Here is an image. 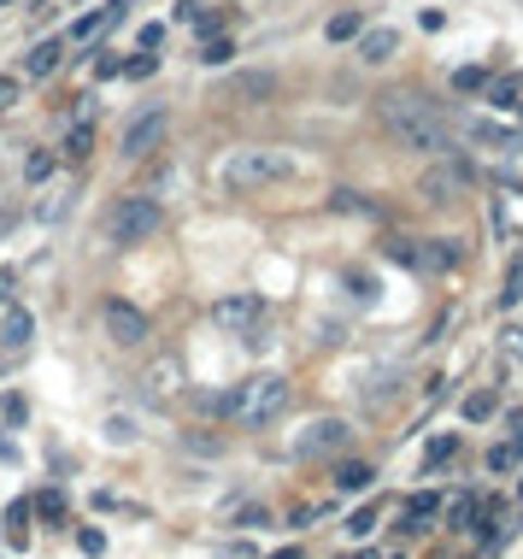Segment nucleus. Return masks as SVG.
I'll list each match as a JSON object with an SVG mask.
<instances>
[{
  "instance_id": "obj_7",
  "label": "nucleus",
  "mask_w": 523,
  "mask_h": 559,
  "mask_svg": "<svg viewBox=\"0 0 523 559\" xmlns=\"http://www.w3.org/2000/svg\"><path fill=\"white\" fill-rule=\"evenodd\" d=\"M464 189H471V165L447 160V153L424 171V177H418V195H424V200H459Z\"/></svg>"
},
{
  "instance_id": "obj_22",
  "label": "nucleus",
  "mask_w": 523,
  "mask_h": 559,
  "mask_svg": "<svg viewBox=\"0 0 523 559\" xmlns=\"http://www.w3.org/2000/svg\"><path fill=\"white\" fill-rule=\"evenodd\" d=\"M453 89H459V95H483V89H488V71H476V65L453 71Z\"/></svg>"
},
{
  "instance_id": "obj_31",
  "label": "nucleus",
  "mask_w": 523,
  "mask_h": 559,
  "mask_svg": "<svg viewBox=\"0 0 523 559\" xmlns=\"http://www.w3.org/2000/svg\"><path fill=\"white\" fill-rule=\"evenodd\" d=\"M371 524H376V507H359L353 519H347V530H353V536H371Z\"/></svg>"
},
{
  "instance_id": "obj_11",
  "label": "nucleus",
  "mask_w": 523,
  "mask_h": 559,
  "mask_svg": "<svg viewBox=\"0 0 523 559\" xmlns=\"http://www.w3.org/2000/svg\"><path fill=\"white\" fill-rule=\"evenodd\" d=\"M406 265H424V271H453L464 260V248L459 241H424V248H395Z\"/></svg>"
},
{
  "instance_id": "obj_38",
  "label": "nucleus",
  "mask_w": 523,
  "mask_h": 559,
  "mask_svg": "<svg viewBox=\"0 0 523 559\" xmlns=\"http://www.w3.org/2000/svg\"><path fill=\"white\" fill-rule=\"evenodd\" d=\"M518 448H523V430H518Z\"/></svg>"
},
{
  "instance_id": "obj_6",
  "label": "nucleus",
  "mask_w": 523,
  "mask_h": 559,
  "mask_svg": "<svg viewBox=\"0 0 523 559\" xmlns=\"http://www.w3.org/2000/svg\"><path fill=\"white\" fill-rule=\"evenodd\" d=\"M259 319H265V300L259 295H224L212 307V324L224 330V336H253Z\"/></svg>"
},
{
  "instance_id": "obj_17",
  "label": "nucleus",
  "mask_w": 523,
  "mask_h": 559,
  "mask_svg": "<svg viewBox=\"0 0 523 559\" xmlns=\"http://www.w3.org/2000/svg\"><path fill=\"white\" fill-rule=\"evenodd\" d=\"M488 95H494V107H500V112H523V77L488 83Z\"/></svg>"
},
{
  "instance_id": "obj_19",
  "label": "nucleus",
  "mask_w": 523,
  "mask_h": 559,
  "mask_svg": "<svg viewBox=\"0 0 523 559\" xmlns=\"http://www.w3.org/2000/svg\"><path fill=\"white\" fill-rule=\"evenodd\" d=\"M494 407H500V400H494V389H476V395H464V419H471V424L494 419Z\"/></svg>"
},
{
  "instance_id": "obj_25",
  "label": "nucleus",
  "mask_w": 523,
  "mask_h": 559,
  "mask_svg": "<svg viewBox=\"0 0 523 559\" xmlns=\"http://www.w3.org/2000/svg\"><path fill=\"white\" fill-rule=\"evenodd\" d=\"M89 148H95V131H89V124H77V131L65 136V153H71V160H89Z\"/></svg>"
},
{
  "instance_id": "obj_36",
  "label": "nucleus",
  "mask_w": 523,
  "mask_h": 559,
  "mask_svg": "<svg viewBox=\"0 0 523 559\" xmlns=\"http://www.w3.org/2000/svg\"><path fill=\"white\" fill-rule=\"evenodd\" d=\"M518 295H523V265L512 271V289H506V300H518Z\"/></svg>"
},
{
  "instance_id": "obj_21",
  "label": "nucleus",
  "mask_w": 523,
  "mask_h": 559,
  "mask_svg": "<svg viewBox=\"0 0 523 559\" xmlns=\"http://www.w3.org/2000/svg\"><path fill=\"white\" fill-rule=\"evenodd\" d=\"M324 36H329V41H353V36H359V12H336V18L324 24Z\"/></svg>"
},
{
  "instance_id": "obj_9",
  "label": "nucleus",
  "mask_w": 523,
  "mask_h": 559,
  "mask_svg": "<svg viewBox=\"0 0 523 559\" xmlns=\"http://www.w3.org/2000/svg\"><path fill=\"white\" fill-rule=\"evenodd\" d=\"M141 395H148V407H171V400L183 395V360L177 353H165V360L141 377Z\"/></svg>"
},
{
  "instance_id": "obj_29",
  "label": "nucleus",
  "mask_w": 523,
  "mask_h": 559,
  "mask_svg": "<svg viewBox=\"0 0 523 559\" xmlns=\"http://www.w3.org/2000/svg\"><path fill=\"white\" fill-rule=\"evenodd\" d=\"M124 71H129V77H153V71H159V53H136Z\"/></svg>"
},
{
  "instance_id": "obj_4",
  "label": "nucleus",
  "mask_w": 523,
  "mask_h": 559,
  "mask_svg": "<svg viewBox=\"0 0 523 559\" xmlns=\"http://www.w3.org/2000/svg\"><path fill=\"white\" fill-rule=\"evenodd\" d=\"M107 241L112 248H141L148 236H159V224H165V212H159V200L153 195H124V200H112L107 207Z\"/></svg>"
},
{
  "instance_id": "obj_16",
  "label": "nucleus",
  "mask_w": 523,
  "mask_h": 559,
  "mask_svg": "<svg viewBox=\"0 0 523 559\" xmlns=\"http://www.w3.org/2000/svg\"><path fill=\"white\" fill-rule=\"evenodd\" d=\"M7 542H12V548L30 542V500H12V507H7Z\"/></svg>"
},
{
  "instance_id": "obj_23",
  "label": "nucleus",
  "mask_w": 523,
  "mask_h": 559,
  "mask_svg": "<svg viewBox=\"0 0 523 559\" xmlns=\"http://www.w3.org/2000/svg\"><path fill=\"white\" fill-rule=\"evenodd\" d=\"M471 141H488V148H523L518 136H506V131H494V124H471Z\"/></svg>"
},
{
  "instance_id": "obj_14",
  "label": "nucleus",
  "mask_w": 523,
  "mask_h": 559,
  "mask_svg": "<svg viewBox=\"0 0 523 559\" xmlns=\"http://www.w3.org/2000/svg\"><path fill=\"white\" fill-rule=\"evenodd\" d=\"M60 60H65V48H60V36H53V41H36L24 71H30V77H48V71H60Z\"/></svg>"
},
{
  "instance_id": "obj_37",
  "label": "nucleus",
  "mask_w": 523,
  "mask_h": 559,
  "mask_svg": "<svg viewBox=\"0 0 523 559\" xmlns=\"http://www.w3.org/2000/svg\"><path fill=\"white\" fill-rule=\"evenodd\" d=\"M518 519H523V483H518Z\"/></svg>"
},
{
  "instance_id": "obj_10",
  "label": "nucleus",
  "mask_w": 523,
  "mask_h": 559,
  "mask_svg": "<svg viewBox=\"0 0 523 559\" xmlns=\"http://www.w3.org/2000/svg\"><path fill=\"white\" fill-rule=\"evenodd\" d=\"M336 448H347V424L341 419H317V424H307V436L295 442L300 460H317V454H336Z\"/></svg>"
},
{
  "instance_id": "obj_12",
  "label": "nucleus",
  "mask_w": 523,
  "mask_h": 559,
  "mask_svg": "<svg viewBox=\"0 0 523 559\" xmlns=\"http://www.w3.org/2000/svg\"><path fill=\"white\" fill-rule=\"evenodd\" d=\"M30 336H36V319L18 307V300H7V312H0V348L24 353V348H30Z\"/></svg>"
},
{
  "instance_id": "obj_18",
  "label": "nucleus",
  "mask_w": 523,
  "mask_h": 559,
  "mask_svg": "<svg viewBox=\"0 0 523 559\" xmlns=\"http://www.w3.org/2000/svg\"><path fill=\"white\" fill-rule=\"evenodd\" d=\"M119 18H124V0H107V12H89V18H77V36H100V30H112Z\"/></svg>"
},
{
  "instance_id": "obj_20",
  "label": "nucleus",
  "mask_w": 523,
  "mask_h": 559,
  "mask_svg": "<svg viewBox=\"0 0 523 559\" xmlns=\"http://www.w3.org/2000/svg\"><path fill=\"white\" fill-rule=\"evenodd\" d=\"M336 489H347V495L371 489V465H359V460H353V465H341V471H336Z\"/></svg>"
},
{
  "instance_id": "obj_2",
  "label": "nucleus",
  "mask_w": 523,
  "mask_h": 559,
  "mask_svg": "<svg viewBox=\"0 0 523 559\" xmlns=\"http://www.w3.org/2000/svg\"><path fill=\"white\" fill-rule=\"evenodd\" d=\"M288 177H295V153L265 148V141L224 153V165H217V183H224L229 195H253V189H271V183H288Z\"/></svg>"
},
{
  "instance_id": "obj_13",
  "label": "nucleus",
  "mask_w": 523,
  "mask_h": 559,
  "mask_svg": "<svg viewBox=\"0 0 523 559\" xmlns=\"http://www.w3.org/2000/svg\"><path fill=\"white\" fill-rule=\"evenodd\" d=\"M277 95V77L271 71H241L236 83H229V100H271Z\"/></svg>"
},
{
  "instance_id": "obj_39",
  "label": "nucleus",
  "mask_w": 523,
  "mask_h": 559,
  "mask_svg": "<svg viewBox=\"0 0 523 559\" xmlns=\"http://www.w3.org/2000/svg\"><path fill=\"white\" fill-rule=\"evenodd\" d=\"M0 7H12V0H0Z\"/></svg>"
},
{
  "instance_id": "obj_27",
  "label": "nucleus",
  "mask_w": 523,
  "mask_h": 559,
  "mask_svg": "<svg viewBox=\"0 0 523 559\" xmlns=\"http://www.w3.org/2000/svg\"><path fill=\"white\" fill-rule=\"evenodd\" d=\"M36 512H41L48 524H60V519H65V495H41V500H36Z\"/></svg>"
},
{
  "instance_id": "obj_1",
  "label": "nucleus",
  "mask_w": 523,
  "mask_h": 559,
  "mask_svg": "<svg viewBox=\"0 0 523 559\" xmlns=\"http://www.w3.org/2000/svg\"><path fill=\"white\" fill-rule=\"evenodd\" d=\"M376 119H383V131L395 136L400 148L429 153V160H441V153H453V148H459V124L447 119V112L435 107L429 95H418V89L383 95V100H376Z\"/></svg>"
},
{
  "instance_id": "obj_5",
  "label": "nucleus",
  "mask_w": 523,
  "mask_h": 559,
  "mask_svg": "<svg viewBox=\"0 0 523 559\" xmlns=\"http://www.w3.org/2000/svg\"><path fill=\"white\" fill-rule=\"evenodd\" d=\"M100 324H107V336L119 341V348H136V341H148V336H153L148 312L129 307V300H107V307H100Z\"/></svg>"
},
{
  "instance_id": "obj_3",
  "label": "nucleus",
  "mask_w": 523,
  "mask_h": 559,
  "mask_svg": "<svg viewBox=\"0 0 523 559\" xmlns=\"http://www.w3.org/2000/svg\"><path fill=\"white\" fill-rule=\"evenodd\" d=\"M288 383L283 377H271V371H259V377H247L236 395H229V419H236L241 430H265V424H277L283 412H288Z\"/></svg>"
},
{
  "instance_id": "obj_32",
  "label": "nucleus",
  "mask_w": 523,
  "mask_h": 559,
  "mask_svg": "<svg viewBox=\"0 0 523 559\" xmlns=\"http://www.w3.org/2000/svg\"><path fill=\"white\" fill-rule=\"evenodd\" d=\"M24 171H30V183H41V177H48V171H53V153H30V165H24Z\"/></svg>"
},
{
  "instance_id": "obj_26",
  "label": "nucleus",
  "mask_w": 523,
  "mask_h": 559,
  "mask_svg": "<svg viewBox=\"0 0 523 559\" xmlns=\"http://www.w3.org/2000/svg\"><path fill=\"white\" fill-rule=\"evenodd\" d=\"M453 454H459V442H453V436H435L429 448H424V465H447Z\"/></svg>"
},
{
  "instance_id": "obj_40",
  "label": "nucleus",
  "mask_w": 523,
  "mask_h": 559,
  "mask_svg": "<svg viewBox=\"0 0 523 559\" xmlns=\"http://www.w3.org/2000/svg\"><path fill=\"white\" fill-rule=\"evenodd\" d=\"M388 559H400V554H388Z\"/></svg>"
},
{
  "instance_id": "obj_8",
  "label": "nucleus",
  "mask_w": 523,
  "mask_h": 559,
  "mask_svg": "<svg viewBox=\"0 0 523 559\" xmlns=\"http://www.w3.org/2000/svg\"><path fill=\"white\" fill-rule=\"evenodd\" d=\"M165 141V112H136L129 119V131H124V160H148V153Z\"/></svg>"
},
{
  "instance_id": "obj_35",
  "label": "nucleus",
  "mask_w": 523,
  "mask_h": 559,
  "mask_svg": "<svg viewBox=\"0 0 523 559\" xmlns=\"http://www.w3.org/2000/svg\"><path fill=\"white\" fill-rule=\"evenodd\" d=\"M12 100H18V83H12V77H0V107H12Z\"/></svg>"
},
{
  "instance_id": "obj_28",
  "label": "nucleus",
  "mask_w": 523,
  "mask_h": 559,
  "mask_svg": "<svg viewBox=\"0 0 523 559\" xmlns=\"http://www.w3.org/2000/svg\"><path fill=\"white\" fill-rule=\"evenodd\" d=\"M229 53H236V48H229V41H224V36H212V41H207V48H200V60H207V65H224V60H229Z\"/></svg>"
},
{
  "instance_id": "obj_30",
  "label": "nucleus",
  "mask_w": 523,
  "mask_h": 559,
  "mask_svg": "<svg viewBox=\"0 0 523 559\" xmlns=\"http://www.w3.org/2000/svg\"><path fill=\"white\" fill-rule=\"evenodd\" d=\"M329 207H341V212H371V200H359L353 189H336V200Z\"/></svg>"
},
{
  "instance_id": "obj_15",
  "label": "nucleus",
  "mask_w": 523,
  "mask_h": 559,
  "mask_svg": "<svg viewBox=\"0 0 523 559\" xmlns=\"http://www.w3.org/2000/svg\"><path fill=\"white\" fill-rule=\"evenodd\" d=\"M395 48H400V36H395V30H365V36H359V53H365L371 65L395 60Z\"/></svg>"
},
{
  "instance_id": "obj_24",
  "label": "nucleus",
  "mask_w": 523,
  "mask_h": 559,
  "mask_svg": "<svg viewBox=\"0 0 523 559\" xmlns=\"http://www.w3.org/2000/svg\"><path fill=\"white\" fill-rule=\"evenodd\" d=\"M195 412H207V419H229V395L200 389V395H195Z\"/></svg>"
},
{
  "instance_id": "obj_34",
  "label": "nucleus",
  "mask_w": 523,
  "mask_h": 559,
  "mask_svg": "<svg viewBox=\"0 0 523 559\" xmlns=\"http://www.w3.org/2000/svg\"><path fill=\"white\" fill-rule=\"evenodd\" d=\"M518 465V448H494L488 454V471H512Z\"/></svg>"
},
{
  "instance_id": "obj_33",
  "label": "nucleus",
  "mask_w": 523,
  "mask_h": 559,
  "mask_svg": "<svg viewBox=\"0 0 523 559\" xmlns=\"http://www.w3.org/2000/svg\"><path fill=\"white\" fill-rule=\"evenodd\" d=\"M77 548L100 559V554H107V536H100V530H83V536H77Z\"/></svg>"
}]
</instances>
